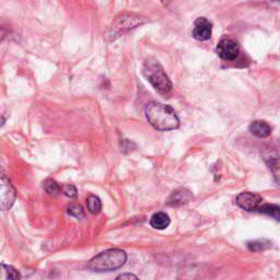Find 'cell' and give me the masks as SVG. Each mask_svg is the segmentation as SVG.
<instances>
[{
    "label": "cell",
    "mask_w": 280,
    "mask_h": 280,
    "mask_svg": "<svg viewBox=\"0 0 280 280\" xmlns=\"http://www.w3.org/2000/svg\"><path fill=\"white\" fill-rule=\"evenodd\" d=\"M145 115L149 124L161 132L173 131L180 126V119L173 108L158 102L148 103L145 108Z\"/></svg>",
    "instance_id": "6da1fadb"
},
{
    "label": "cell",
    "mask_w": 280,
    "mask_h": 280,
    "mask_svg": "<svg viewBox=\"0 0 280 280\" xmlns=\"http://www.w3.org/2000/svg\"><path fill=\"white\" fill-rule=\"evenodd\" d=\"M126 261L127 254L125 251L121 249H110L100 253L97 256H94L88 263L87 267L90 270L97 272L113 271L123 267Z\"/></svg>",
    "instance_id": "7a4b0ae2"
},
{
    "label": "cell",
    "mask_w": 280,
    "mask_h": 280,
    "mask_svg": "<svg viewBox=\"0 0 280 280\" xmlns=\"http://www.w3.org/2000/svg\"><path fill=\"white\" fill-rule=\"evenodd\" d=\"M142 72L156 91L168 94L172 90V83L158 60L153 58L147 59L143 64Z\"/></svg>",
    "instance_id": "3957f363"
},
{
    "label": "cell",
    "mask_w": 280,
    "mask_h": 280,
    "mask_svg": "<svg viewBox=\"0 0 280 280\" xmlns=\"http://www.w3.org/2000/svg\"><path fill=\"white\" fill-rule=\"evenodd\" d=\"M148 19L146 17L135 15V13H123L121 17H117V19L114 21L110 35H119L122 32L124 33L125 31L137 28V26L146 23Z\"/></svg>",
    "instance_id": "277c9868"
},
{
    "label": "cell",
    "mask_w": 280,
    "mask_h": 280,
    "mask_svg": "<svg viewBox=\"0 0 280 280\" xmlns=\"http://www.w3.org/2000/svg\"><path fill=\"white\" fill-rule=\"evenodd\" d=\"M217 54L224 60H234L240 54V47H238L235 41L231 38H223L217 45Z\"/></svg>",
    "instance_id": "5b68a950"
},
{
    "label": "cell",
    "mask_w": 280,
    "mask_h": 280,
    "mask_svg": "<svg viewBox=\"0 0 280 280\" xmlns=\"http://www.w3.org/2000/svg\"><path fill=\"white\" fill-rule=\"evenodd\" d=\"M0 183H2V193H0L2 195V209L9 210L16 202V189L5 174L2 175Z\"/></svg>",
    "instance_id": "8992f818"
},
{
    "label": "cell",
    "mask_w": 280,
    "mask_h": 280,
    "mask_svg": "<svg viewBox=\"0 0 280 280\" xmlns=\"http://www.w3.org/2000/svg\"><path fill=\"white\" fill-rule=\"evenodd\" d=\"M262 202L261 196L251 192H243L236 197L237 206L247 211H257Z\"/></svg>",
    "instance_id": "52a82bcc"
},
{
    "label": "cell",
    "mask_w": 280,
    "mask_h": 280,
    "mask_svg": "<svg viewBox=\"0 0 280 280\" xmlns=\"http://www.w3.org/2000/svg\"><path fill=\"white\" fill-rule=\"evenodd\" d=\"M213 24L206 18H198L194 23L193 36L198 41H207L211 37Z\"/></svg>",
    "instance_id": "ba28073f"
},
{
    "label": "cell",
    "mask_w": 280,
    "mask_h": 280,
    "mask_svg": "<svg viewBox=\"0 0 280 280\" xmlns=\"http://www.w3.org/2000/svg\"><path fill=\"white\" fill-rule=\"evenodd\" d=\"M193 194L190 190L187 188H179L174 190V192L171 194L168 199V204L170 206L177 207L182 206V205H185L193 199Z\"/></svg>",
    "instance_id": "9c48e42d"
},
{
    "label": "cell",
    "mask_w": 280,
    "mask_h": 280,
    "mask_svg": "<svg viewBox=\"0 0 280 280\" xmlns=\"http://www.w3.org/2000/svg\"><path fill=\"white\" fill-rule=\"evenodd\" d=\"M250 132L256 137L266 138L271 134V128L268 125V123L264 121H255L250 125Z\"/></svg>",
    "instance_id": "30bf717a"
},
{
    "label": "cell",
    "mask_w": 280,
    "mask_h": 280,
    "mask_svg": "<svg viewBox=\"0 0 280 280\" xmlns=\"http://www.w3.org/2000/svg\"><path fill=\"white\" fill-rule=\"evenodd\" d=\"M170 223V217L166 213H156L151 217V219H150L151 227L156 230H165L169 227Z\"/></svg>",
    "instance_id": "8fae6325"
},
{
    "label": "cell",
    "mask_w": 280,
    "mask_h": 280,
    "mask_svg": "<svg viewBox=\"0 0 280 280\" xmlns=\"http://www.w3.org/2000/svg\"><path fill=\"white\" fill-rule=\"evenodd\" d=\"M0 280H21V276H20V272L15 267L6 264H2Z\"/></svg>",
    "instance_id": "7c38bea8"
},
{
    "label": "cell",
    "mask_w": 280,
    "mask_h": 280,
    "mask_svg": "<svg viewBox=\"0 0 280 280\" xmlns=\"http://www.w3.org/2000/svg\"><path fill=\"white\" fill-rule=\"evenodd\" d=\"M259 213L264 215H267L271 218H274L276 220H280V207L277 205H271V204H264L262 206H259L258 210Z\"/></svg>",
    "instance_id": "4fadbf2b"
},
{
    "label": "cell",
    "mask_w": 280,
    "mask_h": 280,
    "mask_svg": "<svg viewBox=\"0 0 280 280\" xmlns=\"http://www.w3.org/2000/svg\"><path fill=\"white\" fill-rule=\"evenodd\" d=\"M266 161H267V165L269 166V169L271 170L272 174H274L276 182L280 185V156L271 155V156H268V158L266 159Z\"/></svg>",
    "instance_id": "5bb4252c"
},
{
    "label": "cell",
    "mask_w": 280,
    "mask_h": 280,
    "mask_svg": "<svg viewBox=\"0 0 280 280\" xmlns=\"http://www.w3.org/2000/svg\"><path fill=\"white\" fill-rule=\"evenodd\" d=\"M88 209L91 214H99L102 209V202L98 196L90 195L87 198Z\"/></svg>",
    "instance_id": "9a60e30c"
},
{
    "label": "cell",
    "mask_w": 280,
    "mask_h": 280,
    "mask_svg": "<svg viewBox=\"0 0 280 280\" xmlns=\"http://www.w3.org/2000/svg\"><path fill=\"white\" fill-rule=\"evenodd\" d=\"M44 189L46 190V193L55 196L61 192V186H59V184L56 181L49 179L44 183Z\"/></svg>",
    "instance_id": "2e32d148"
},
{
    "label": "cell",
    "mask_w": 280,
    "mask_h": 280,
    "mask_svg": "<svg viewBox=\"0 0 280 280\" xmlns=\"http://www.w3.org/2000/svg\"><path fill=\"white\" fill-rule=\"evenodd\" d=\"M67 213H68V215L77 218V219H84L86 216L84 208L81 207L80 205H77V204H71L70 206H68Z\"/></svg>",
    "instance_id": "e0dca14e"
},
{
    "label": "cell",
    "mask_w": 280,
    "mask_h": 280,
    "mask_svg": "<svg viewBox=\"0 0 280 280\" xmlns=\"http://www.w3.org/2000/svg\"><path fill=\"white\" fill-rule=\"evenodd\" d=\"M248 247L251 251L257 252L270 248V242L267 240H258V241H252L248 243Z\"/></svg>",
    "instance_id": "ac0fdd59"
},
{
    "label": "cell",
    "mask_w": 280,
    "mask_h": 280,
    "mask_svg": "<svg viewBox=\"0 0 280 280\" xmlns=\"http://www.w3.org/2000/svg\"><path fill=\"white\" fill-rule=\"evenodd\" d=\"M61 192L64 193L67 197L73 198L77 196V188L73 185H69V184H66V185H61Z\"/></svg>",
    "instance_id": "d6986e66"
},
{
    "label": "cell",
    "mask_w": 280,
    "mask_h": 280,
    "mask_svg": "<svg viewBox=\"0 0 280 280\" xmlns=\"http://www.w3.org/2000/svg\"><path fill=\"white\" fill-rule=\"evenodd\" d=\"M115 280H139L138 277L134 274H122Z\"/></svg>",
    "instance_id": "ffe728a7"
}]
</instances>
